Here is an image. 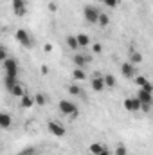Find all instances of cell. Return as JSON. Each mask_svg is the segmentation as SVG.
Segmentation results:
<instances>
[{"mask_svg": "<svg viewBox=\"0 0 153 155\" xmlns=\"http://www.w3.org/2000/svg\"><path fill=\"white\" fill-rule=\"evenodd\" d=\"M58 108L63 116H69L70 119H76L77 117V107L72 103V101H67V99H61L58 103Z\"/></svg>", "mask_w": 153, "mask_h": 155, "instance_id": "1", "label": "cell"}, {"mask_svg": "<svg viewBox=\"0 0 153 155\" xmlns=\"http://www.w3.org/2000/svg\"><path fill=\"white\" fill-rule=\"evenodd\" d=\"M15 38L18 40L20 45H24V47H27V49H33V47H34V40H33V36H31L25 29H16Z\"/></svg>", "mask_w": 153, "mask_h": 155, "instance_id": "2", "label": "cell"}, {"mask_svg": "<svg viewBox=\"0 0 153 155\" xmlns=\"http://www.w3.org/2000/svg\"><path fill=\"white\" fill-rule=\"evenodd\" d=\"M99 9H96V7H92V5H85L83 7V16H85V20L88 22V24H97V20H99Z\"/></svg>", "mask_w": 153, "mask_h": 155, "instance_id": "3", "label": "cell"}, {"mask_svg": "<svg viewBox=\"0 0 153 155\" xmlns=\"http://www.w3.org/2000/svg\"><path fill=\"white\" fill-rule=\"evenodd\" d=\"M47 128H49V132L52 134V135H56V137H65V134H67V130H65V126L60 123V121H49L47 123Z\"/></svg>", "mask_w": 153, "mask_h": 155, "instance_id": "4", "label": "cell"}, {"mask_svg": "<svg viewBox=\"0 0 153 155\" xmlns=\"http://www.w3.org/2000/svg\"><path fill=\"white\" fill-rule=\"evenodd\" d=\"M90 87H92V90L94 92H103L105 88H106V83H105V76L103 74H94L92 79H90Z\"/></svg>", "mask_w": 153, "mask_h": 155, "instance_id": "5", "label": "cell"}, {"mask_svg": "<svg viewBox=\"0 0 153 155\" xmlns=\"http://www.w3.org/2000/svg\"><path fill=\"white\" fill-rule=\"evenodd\" d=\"M124 108L128 110V112H139L141 110V107H142V103H141V99L135 96V97H126L124 99Z\"/></svg>", "mask_w": 153, "mask_h": 155, "instance_id": "6", "label": "cell"}, {"mask_svg": "<svg viewBox=\"0 0 153 155\" xmlns=\"http://www.w3.org/2000/svg\"><path fill=\"white\" fill-rule=\"evenodd\" d=\"M4 69H5V74L18 76V61H16V58H7L4 61Z\"/></svg>", "mask_w": 153, "mask_h": 155, "instance_id": "7", "label": "cell"}, {"mask_svg": "<svg viewBox=\"0 0 153 155\" xmlns=\"http://www.w3.org/2000/svg\"><path fill=\"white\" fill-rule=\"evenodd\" d=\"M121 72H122V76L124 78H133L135 79V67H133V63L132 61H126V63H122L121 65Z\"/></svg>", "mask_w": 153, "mask_h": 155, "instance_id": "8", "label": "cell"}, {"mask_svg": "<svg viewBox=\"0 0 153 155\" xmlns=\"http://www.w3.org/2000/svg\"><path fill=\"white\" fill-rule=\"evenodd\" d=\"M13 11L16 16H24L27 13V7H25V0H13Z\"/></svg>", "mask_w": 153, "mask_h": 155, "instance_id": "9", "label": "cell"}, {"mask_svg": "<svg viewBox=\"0 0 153 155\" xmlns=\"http://www.w3.org/2000/svg\"><path fill=\"white\" fill-rule=\"evenodd\" d=\"M135 83L139 85V88H144L148 92H153V85L150 83V79L146 76H135Z\"/></svg>", "mask_w": 153, "mask_h": 155, "instance_id": "10", "label": "cell"}, {"mask_svg": "<svg viewBox=\"0 0 153 155\" xmlns=\"http://www.w3.org/2000/svg\"><path fill=\"white\" fill-rule=\"evenodd\" d=\"M9 92H11L15 97H24V96L27 94V88H25V85H24V83H20V81H18V83L9 90Z\"/></svg>", "mask_w": 153, "mask_h": 155, "instance_id": "11", "label": "cell"}, {"mask_svg": "<svg viewBox=\"0 0 153 155\" xmlns=\"http://www.w3.org/2000/svg\"><path fill=\"white\" fill-rule=\"evenodd\" d=\"M34 105H36L34 96H29V92H27L24 97H20V107H22V108H33Z\"/></svg>", "mask_w": 153, "mask_h": 155, "instance_id": "12", "label": "cell"}, {"mask_svg": "<svg viewBox=\"0 0 153 155\" xmlns=\"http://www.w3.org/2000/svg\"><path fill=\"white\" fill-rule=\"evenodd\" d=\"M137 97L141 99V103H153V92H148V90H144V88H139V92H137Z\"/></svg>", "mask_w": 153, "mask_h": 155, "instance_id": "13", "label": "cell"}, {"mask_svg": "<svg viewBox=\"0 0 153 155\" xmlns=\"http://www.w3.org/2000/svg\"><path fill=\"white\" fill-rule=\"evenodd\" d=\"M128 54H130V61H132L133 65H137V63H141V61H142V54H141L135 47H130Z\"/></svg>", "mask_w": 153, "mask_h": 155, "instance_id": "14", "label": "cell"}, {"mask_svg": "<svg viewBox=\"0 0 153 155\" xmlns=\"http://www.w3.org/2000/svg\"><path fill=\"white\" fill-rule=\"evenodd\" d=\"M105 150H106V146L101 144V143H92V144L88 146V153L90 155H99V153H103Z\"/></svg>", "mask_w": 153, "mask_h": 155, "instance_id": "15", "label": "cell"}, {"mask_svg": "<svg viewBox=\"0 0 153 155\" xmlns=\"http://www.w3.org/2000/svg\"><path fill=\"white\" fill-rule=\"evenodd\" d=\"M72 63L76 65L77 69H85V67L88 65V61H86L85 54H74V58H72Z\"/></svg>", "mask_w": 153, "mask_h": 155, "instance_id": "16", "label": "cell"}, {"mask_svg": "<svg viewBox=\"0 0 153 155\" xmlns=\"http://www.w3.org/2000/svg\"><path fill=\"white\" fill-rule=\"evenodd\" d=\"M11 124H13V117L9 116L7 112H2V114H0V126H2L4 130H7Z\"/></svg>", "mask_w": 153, "mask_h": 155, "instance_id": "17", "label": "cell"}, {"mask_svg": "<svg viewBox=\"0 0 153 155\" xmlns=\"http://www.w3.org/2000/svg\"><path fill=\"white\" fill-rule=\"evenodd\" d=\"M67 45H69V49H72V51H79V49H81L76 35H74V36H72V35H69V36H67Z\"/></svg>", "mask_w": 153, "mask_h": 155, "instance_id": "18", "label": "cell"}, {"mask_svg": "<svg viewBox=\"0 0 153 155\" xmlns=\"http://www.w3.org/2000/svg\"><path fill=\"white\" fill-rule=\"evenodd\" d=\"M76 36H77V41H79V47H81V49L90 45V36H88V35H85V33H77Z\"/></svg>", "mask_w": 153, "mask_h": 155, "instance_id": "19", "label": "cell"}, {"mask_svg": "<svg viewBox=\"0 0 153 155\" xmlns=\"http://www.w3.org/2000/svg\"><path fill=\"white\" fill-rule=\"evenodd\" d=\"M72 78L76 79V81H83V79H86V72H85V69H74L72 71Z\"/></svg>", "mask_w": 153, "mask_h": 155, "instance_id": "20", "label": "cell"}, {"mask_svg": "<svg viewBox=\"0 0 153 155\" xmlns=\"http://www.w3.org/2000/svg\"><path fill=\"white\" fill-rule=\"evenodd\" d=\"M34 101H36L38 107H43V105H47V96L43 92H36L34 94Z\"/></svg>", "mask_w": 153, "mask_h": 155, "instance_id": "21", "label": "cell"}, {"mask_svg": "<svg viewBox=\"0 0 153 155\" xmlns=\"http://www.w3.org/2000/svg\"><path fill=\"white\" fill-rule=\"evenodd\" d=\"M105 83H106V87L114 88L115 85H117V79H115L114 74H106V76H105Z\"/></svg>", "mask_w": 153, "mask_h": 155, "instance_id": "22", "label": "cell"}, {"mask_svg": "<svg viewBox=\"0 0 153 155\" xmlns=\"http://www.w3.org/2000/svg\"><path fill=\"white\" fill-rule=\"evenodd\" d=\"M97 24H99V25H103V27H105V25H108V24H110V16H108L106 13H99V20H97Z\"/></svg>", "mask_w": 153, "mask_h": 155, "instance_id": "23", "label": "cell"}, {"mask_svg": "<svg viewBox=\"0 0 153 155\" xmlns=\"http://www.w3.org/2000/svg\"><path fill=\"white\" fill-rule=\"evenodd\" d=\"M69 94H72V96H83V88H79L77 85H69Z\"/></svg>", "mask_w": 153, "mask_h": 155, "instance_id": "24", "label": "cell"}, {"mask_svg": "<svg viewBox=\"0 0 153 155\" xmlns=\"http://www.w3.org/2000/svg\"><path fill=\"white\" fill-rule=\"evenodd\" d=\"M115 155H128V150H126V146L122 143L115 146Z\"/></svg>", "mask_w": 153, "mask_h": 155, "instance_id": "25", "label": "cell"}, {"mask_svg": "<svg viewBox=\"0 0 153 155\" xmlns=\"http://www.w3.org/2000/svg\"><path fill=\"white\" fill-rule=\"evenodd\" d=\"M34 153H36L34 146H27V148H24V150L20 152V155H34Z\"/></svg>", "mask_w": 153, "mask_h": 155, "instance_id": "26", "label": "cell"}, {"mask_svg": "<svg viewBox=\"0 0 153 155\" xmlns=\"http://www.w3.org/2000/svg\"><path fill=\"white\" fill-rule=\"evenodd\" d=\"M103 4H105V5H108L110 9H115V7L119 5V0H105Z\"/></svg>", "mask_w": 153, "mask_h": 155, "instance_id": "27", "label": "cell"}, {"mask_svg": "<svg viewBox=\"0 0 153 155\" xmlns=\"http://www.w3.org/2000/svg\"><path fill=\"white\" fill-rule=\"evenodd\" d=\"M92 52H94V54H101V52H103V45H101V43H94Z\"/></svg>", "mask_w": 153, "mask_h": 155, "instance_id": "28", "label": "cell"}, {"mask_svg": "<svg viewBox=\"0 0 153 155\" xmlns=\"http://www.w3.org/2000/svg\"><path fill=\"white\" fill-rule=\"evenodd\" d=\"M141 110H142L144 114H148V112L151 110V105H150V103H142V107H141Z\"/></svg>", "mask_w": 153, "mask_h": 155, "instance_id": "29", "label": "cell"}, {"mask_svg": "<svg viewBox=\"0 0 153 155\" xmlns=\"http://www.w3.org/2000/svg\"><path fill=\"white\" fill-rule=\"evenodd\" d=\"M49 9H50V11H52V13H54V11H56V9H58V7H56V4H54V2H50V4H49Z\"/></svg>", "mask_w": 153, "mask_h": 155, "instance_id": "30", "label": "cell"}, {"mask_svg": "<svg viewBox=\"0 0 153 155\" xmlns=\"http://www.w3.org/2000/svg\"><path fill=\"white\" fill-rule=\"evenodd\" d=\"M43 49H45V52H50V51H52V45H50V43H45Z\"/></svg>", "mask_w": 153, "mask_h": 155, "instance_id": "31", "label": "cell"}, {"mask_svg": "<svg viewBox=\"0 0 153 155\" xmlns=\"http://www.w3.org/2000/svg\"><path fill=\"white\" fill-rule=\"evenodd\" d=\"M47 72H49V69H47V67L43 65V67H41V74H47Z\"/></svg>", "mask_w": 153, "mask_h": 155, "instance_id": "32", "label": "cell"}, {"mask_svg": "<svg viewBox=\"0 0 153 155\" xmlns=\"http://www.w3.org/2000/svg\"><path fill=\"white\" fill-rule=\"evenodd\" d=\"M99 155H110V150H105L103 153H99Z\"/></svg>", "mask_w": 153, "mask_h": 155, "instance_id": "33", "label": "cell"}, {"mask_svg": "<svg viewBox=\"0 0 153 155\" xmlns=\"http://www.w3.org/2000/svg\"><path fill=\"white\" fill-rule=\"evenodd\" d=\"M101 2H105V0H101Z\"/></svg>", "mask_w": 153, "mask_h": 155, "instance_id": "34", "label": "cell"}]
</instances>
